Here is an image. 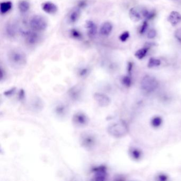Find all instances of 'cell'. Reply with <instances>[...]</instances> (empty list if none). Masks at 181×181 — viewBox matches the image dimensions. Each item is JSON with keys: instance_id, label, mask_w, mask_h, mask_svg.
<instances>
[{"instance_id": "cell-1", "label": "cell", "mask_w": 181, "mask_h": 181, "mask_svg": "<svg viewBox=\"0 0 181 181\" xmlns=\"http://www.w3.org/2000/svg\"><path fill=\"white\" fill-rule=\"evenodd\" d=\"M8 59L12 68L19 69L26 65L27 58L26 54L19 49H12L9 53Z\"/></svg>"}, {"instance_id": "cell-2", "label": "cell", "mask_w": 181, "mask_h": 181, "mask_svg": "<svg viewBox=\"0 0 181 181\" xmlns=\"http://www.w3.org/2000/svg\"><path fill=\"white\" fill-rule=\"evenodd\" d=\"M79 142L82 148L87 151H91L96 146L97 138L94 133L85 131L80 135Z\"/></svg>"}, {"instance_id": "cell-3", "label": "cell", "mask_w": 181, "mask_h": 181, "mask_svg": "<svg viewBox=\"0 0 181 181\" xmlns=\"http://www.w3.org/2000/svg\"><path fill=\"white\" fill-rule=\"evenodd\" d=\"M107 132L114 138H121L126 136L128 132V127L123 121L117 122L109 126Z\"/></svg>"}, {"instance_id": "cell-4", "label": "cell", "mask_w": 181, "mask_h": 181, "mask_svg": "<svg viewBox=\"0 0 181 181\" xmlns=\"http://www.w3.org/2000/svg\"><path fill=\"white\" fill-rule=\"evenodd\" d=\"M158 85L157 79L150 75L143 77L141 81V89L147 93L153 92L158 88Z\"/></svg>"}, {"instance_id": "cell-5", "label": "cell", "mask_w": 181, "mask_h": 181, "mask_svg": "<svg viewBox=\"0 0 181 181\" xmlns=\"http://www.w3.org/2000/svg\"><path fill=\"white\" fill-rule=\"evenodd\" d=\"M30 26L32 29L35 31H43L47 28V20L43 16L36 15L30 20Z\"/></svg>"}, {"instance_id": "cell-6", "label": "cell", "mask_w": 181, "mask_h": 181, "mask_svg": "<svg viewBox=\"0 0 181 181\" xmlns=\"http://www.w3.org/2000/svg\"><path fill=\"white\" fill-rule=\"evenodd\" d=\"M72 121L73 125L78 127H85L89 123L88 117L82 111H78L73 115Z\"/></svg>"}, {"instance_id": "cell-7", "label": "cell", "mask_w": 181, "mask_h": 181, "mask_svg": "<svg viewBox=\"0 0 181 181\" xmlns=\"http://www.w3.org/2000/svg\"><path fill=\"white\" fill-rule=\"evenodd\" d=\"M92 172L94 173V178L93 180L96 181H104L107 178L106 167L105 166H100L95 167L92 169Z\"/></svg>"}, {"instance_id": "cell-8", "label": "cell", "mask_w": 181, "mask_h": 181, "mask_svg": "<svg viewBox=\"0 0 181 181\" xmlns=\"http://www.w3.org/2000/svg\"><path fill=\"white\" fill-rule=\"evenodd\" d=\"M82 87L79 85H75L71 88L68 91V96L73 101H78L82 96Z\"/></svg>"}, {"instance_id": "cell-9", "label": "cell", "mask_w": 181, "mask_h": 181, "mask_svg": "<svg viewBox=\"0 0 181 181\" xmlns=\"http://www.w3.org/2000/svg\"><path fill=\"white\" fill-rule=\"evenodd\" d=\"M94 98L99 106L105 107L111 103V99L108 96L104 94L96 92L94 95Z\"/></svg>"}, {"instance_id": "cell-10", "label": "cell", "mask_w": 181, "mask_h": 181, "mask_svg": "<svg viewBox=\"0 0 181 181\" xmlns=\"http://www.w3.org/2000/svg\"><path fill=\"white\" fill-rule=\"evenodd\" d=\"M30 110L35 113H39L43 110L44 104L40 98L35 97L31 100L29 104Z\"/></svg>"}, {"instance_id": "cell-11", "label": "cell", "mask_w": 181, "mask_h": 181, "mask_svg": "<svg viewBox=\"0 0 181 181\" xmlns=\"http://www.w3.org/2000/svg\"><path fill=\"white\" fill-rule=\"evenodd\" d=\"M69 112V108L66 104L63 103H59L56 105L54 108V113L60 118L66 116Z\"/></svg>"}, {"instance_id": "cell-12", "label": "cell", "mask_w": 181, "mask_h": 181, "mask_svg": "<svg viewBox=\"0 0 181 181\" xmlns=\"http://www.w3.org/2000/svg\"><path fill=\"white\" fill-rule=\"evenodd\" d=\"M43 10L49 14H54L58 11L57 6L52 2H47L42 4Z\"/></svg>"}, {"instance_id": "cell-13", "label": "cell", "mask_w": 181, "mask_h": 181, "mask_svg": "<svg viewBox=\"0 0 181 181\" xmlns=\"http://www.w3.org/2000/svg\"><path fill=\"white\" fill-rule=\"evenodd\" d=\"M168 20L172 26H176L181 21V14L176 11H172L168 17Z\"/></svg>"}, {"instance_id": "cell-14", "label": "cell", "mask_w": 181, "mask_h": 181, "mask_svg": "<svg viewBox=\"0 0 181 181\" xmlns=\"http://www.w3.org/2000/svg\"><path fill=\"white\" fill-rule=\"evenodd\" d=\"M80 16V10L79 8H75L72 10L68 14V20L72 23L78 21Z\"/></svg>"}, {"instance_id": "cell-15", "label": "cell", "mask_w": 181, "mask_h": 181, "mask_svg": "<svg viewBox=\"0 0 181 181\" xmlns=\"http://www.w3.org/2000/svg\"><path fill=\"white\" fill-rule=\"evenodd\" d=\"M113 26L110 22L104 23L100 29V34L103 36H107L111 33Z\"/></svg>"}, {"instance_id": "cell-16", "label": "cell", "mask_w": 181, "mask_h": 181, "mask_svg": "<svg viewBox=\"0 0 181 181\" xmlns=\"http://www.w3.org/2000/svg\"><path fill=\"white\" fill-rule=\"evenodd\" d=\"M86 28L88 29V34L90 37H93L97 33V28L96 24L93 21H87L85 23Z\"/></svg>"}, {"instance_id": "cell-17", "label": "cell", "mask_w": 181, "mask_h": 181, "mask_svg": "<svg viewBox=\"0 0 181 181\" xmlns=\"http://www.w3.org/2000/svg\"><path fill=\"white\" fill-rule=\"evenodd\" d=\"M129 16L131 20L135 23L140 21L141 19V15L138 9H136V8H133L130 10Z\"/></svg>"}, {"instance_id": "cell-18", "label": "cell", "mask_w": 181, "mask_h": 181, "mask_svg": "<svg viewBox=\"0 0 181 181\" xmlns=\"http://www.w3.org/2000/svg\"><path fill=\"white\" fill-rule=\"evenodd\" d=\"M18 8L22 13L27 12L30 8V4L26 0H22L19 2Z\"/></svg>"}, {"instance_id": "cell-19", "label": "cell", "mask_w": 181, "mask_h": 181, "mask_svg": "<svg viewBox=\"0 0 181 181\" xmlns=\"http://www.w3.org/2000/svg\"><path fill=\"white\" fill-rule=\"evenodd\" d=\"M12 8V3L10 1L4 2L1 3L0 10L2 14H4L8 12Z\"/></svg>"}, {"instance_id": "cell-20", "label": "cell", "mask_w": 181, "mask_h": 181, "mask_svg": "<svg viewBox=\"0 0 181 181\" xmlns=\"http://www.w3.org/2000/svg\"><path fill=\"white\" fill-rule=\"evenodd\" d=\"M39 39L38 35L34 33H28L26 34L27 42L30 44H34Z\"/></svg>"}, {"instance_id": "cell-21", "label": "cell", "mask_w": 181, "mask_h": 181, "mask_svg": "<svg viewBox=\"0 0 181 181\" xmlns=\"http://www.w3.org/2000/svg\"><path fill=\"white\" fill-rule=\"evenodd\" d=\"M143 17L148 20L152 19L155 18L156 16V12L155 11H149L146 9H143L142 11H141Z\"/></svg>"}, {"instance_id": "cell-22", "label": "cell", "mask_w": 181, "mask_h": 181, "mask_svg": "<svg viewBox=\"0 0 181 181\" xmlns=\"http://www.w3.org/2000/svg\"><path fill=\"white\" fill-rule=\"evenodd\" d=\"M148 49H149L147 48V47L140 49L136 52V53L134 54L135 56L138 59H142L143 58L145 57L147 53Z\"/></svg>"}, {"instance_id": "cell-23", "label": "cell", "mask_w": 181, "mask_h": 181, "mask_svg": "<svg viewBox=\"0 0 181 181\" xmlns=\"http://www.w3.org/2000/svg\"><path fill=\"white\" fill-rule=\"evenodd\" d=\"M160 64H161V62L159 59H155V58H150L148 62V68H152L159 66Z\"/></svg>"}, {"instance_id": "cell-24", "label": "cell", "mask_w": 181, "mask_h": 181, "mask_svg": "<svg viewBox=\"0 0 181 181\" xmlns=\"http://www.w3.org/2000/svg\"><path fill=\"white\" fill-rule=\"evenodd\" d=\"M162 123V119L160 117H155L152 120V124L153 127H158L161 126Z\"/></svg>"}, {"instance_id": "cell-25", "label": "cell", "mask_w": 181, "mask_h": 181, "mask_svg": "<svg viewBox=\"0 0 181 181\" xmlns=\"http://www.w3.org/2000/svg\"><path fill=\"white\" fill-rule=\"evenodd\" d=\"M70 35L72 37L75 39H81L82 38V34L79 30L75 29H73L70 32Z\"/></svg>"}, {"instance_id": "cell-26", "label": "cell", "mask_w": 181, "mask_h": 181, "mask_svg": "<svg viewBox=\"0 0 181 181\" xmlns=\"http://www.w3.org/2000/svg\"><path fill=\"white\" fill-rule=\"evenodd\" d=\"M89 71L90 70L88 68H82L79 71V75L81 78H85L89 75Z\"/></svg>"}, {"instance_id": "cell-27", "label": "cell", "mask_w": 181, "mask_h": 181, "mask_svg": "<svg viewBox=\"0 0 181 181\" xmlns=\"http://www.w3.org/2000/svg\"><path fill=\"white\" fill-rule=\"evenodd\" d=\"M131 156L135 159H139L141 157V152L139 150L134 149L131 151Z\"/></svg>"}, {"instance_id": "cell-28", "label": "cell", "mask_w": 181, "mask_h": 181, "mask_svg": "<svg viewBox=\"0 0 181 181\" xmlns=\"http://www.w3.org/2000/svg\"><path fill=\"white\" fill-rule=\"evenodd\" d=\"M130 36V34L128 32H124L120 36V39L122 42H126L127 39H129Z\"/></svg>"}, {"instance_id": "cell-29", "label": "cell", "mask_w": 181, "mask_h": 181, "mask_svg": "<svg viewBox=\"0 0 181 181\" xmlns=\"http://www.w3.org/2000/svg\"><path fill=\"white\" fill-rule=\"evenodd\" d=\"M156 31L155 30V29L150 30L148 32V34H147V37L148 39H154L156 36Z\"/></svg>"}, {"instance_id": "cell-30", "label": "cell", "mask_w": 181, "mask_h": 181, "mask_svg": "<svg viewBox=\"0 0 181 181\" xmlns=\"http://www.w3.org/2000/svg\"><path fill=\"white\" fill-rule=\"evenodd\" d=\"M122 82L123 84L124 85H126L127 87H130L131 84V78L129 77H124L123 80H122Z\"/></svg>"}, {"instance_id": "cell-31", "label": "cell", "mask_w": 181, "mask_h": 181, "mask_svg": "<svg viewBox=\"0 0 181 181\" xmlns=\"http://www.w3.org/2000/svg\"><path fill=\"white\" fill-rule=\"evenodd\" d=\"M147 27H148V23L146 21H145L143 23L141 28L140 29V34H143L145 33L146 30L147 29Z\"/></svg>"}, {"instance_id": "cell-32", "label": "cell", "mask_w": 181, "mask_h": 181, "mask_svg": "<svg viewBox=\"0 0 181 181\" xmlns=\"http://www.w3.org/2000/svg\"><path fill=\"white\" fill-rule=\"evenodd\" d=\"M175 37L180 43H181V28L176 30L175 32Z\"/></svg>"}, {"instance_id": "cell-33", "label": "cell", "mask_w": 181, "mask_h": 181, "mask_svg": "<svg viewBox=\"0 0 181 181\" xmlns=\"http://www.w3.org/2000/svg\"><path fill=\"white\" fill-rule=\"evenodd\" d=\"M87 4V2L86 0H81L79 2L78 6L79 8H83L85 7Z\"/></svg>"}, {"instance_id": "cell-34", "label": "cell", "mask_w": 181, "mask_h": 181, "mask_svg": "<svg viewBox=\"0 0 181 181\" xmlns=\"http://www.w3.org/2000/svg\"><path fill=\"white\" fill-rule=\"evenodd\" d=\"M15 90H16V88H12L11 89H10L9 90L4 92V95L6 96H11L14 93Z\"/></svg>"}, {"instance_id": "cell-35", "label": "cell", "mask_w": 181, "mask_h": 181, "mask_svg": "<svg viewBox=\"0 0 181 181\" xmlns=\"http://www.w3.org/2000/svg\"><path fill=\"white\" fill-rule=\"evenodd\" d=\"M24 91L23 90H20V92L19 93V99H23V98H24Z\"/></svg>"}, {"instance_id": "cell-36", "label": "cell", "mask_w": 181, "mask_h": 181, "mask_svg": "<svg viewBox=\"0 0 181 181\" xmlns=\"http://www.w3.org/2000/svg\"><path fill=\"white\" fill-rule=\"evenodd\" d=\"M159 179L162 181H165L167 179V177L164 175H162L159 176Z\"/></svg>"}]
</instances>
